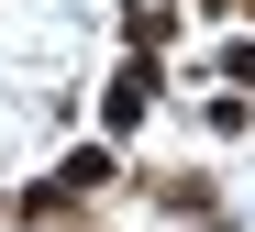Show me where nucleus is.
<instances>
[{
  "label": "nucleus",
  "mask_w": 255,
  "mask_h": 232,
  "mask_svg": "<svg viewBox=\"0 0 255 232\" xmlns=\"http://www.w3.org/2000/svg\"><path fill=\"white\" fill-rule=\"evenodd\" d=\"M233 22H255V0H244V11H233Z\"/></svg>",
  "instance_id": "obj_5"
},
{
  "label": "nucleus",
  "mask_w": 255,
  "mask_h": 232,
  "mask_svg": "<svg viewBox=\"0 0 255 232\" xmlns=\"http://www.w3.org/2000/svg\"><path fill=\"white\" fill-rule=\"evenodd\" d=\"M178 44V0H122V56H166Z\"/></svg>",
  "instance_id": "obj_3"
},
{
  "label": "nucleus",
  "mask_w": 255,
  "mask_h": 232,
  "mask_svg": "<svg viewBox=\"0 0 255 232\" xmlns=\"http://www.w3.org/2000/svg\"><path fill=\"white\" fill-rule=\"evenodd\" d=\"M0 221H11V199H0Z\"/></svg>",
  "instance_id": "obj_6"
},
{
  "label": "nucleus",
  "mask_w": 255,
  "mask_h": 232,
  "mask_svg": "<svg viewBox=\"0 0 255 232\" xmlns=\"http://www.w3.org/2000/svg\"><path fill=\"white\" fill-rule=\"evenodd\" d=\"M211 77H222V88H255V33H233L222 56H211Z\"/></svg>",
  "instance_id": "obj_4"
},
{
  "label": "nucleus",
  "mask_w": 255,
  "mask_h": 232,
  "mask_svg": "<svg viewBox=\"0 0 255 232\" xmlns=\"http://www.w3.org/2000/svg\"><path fill=\"white\" fill-rule=\"evenodd\" d=\"M133 188H144L166 221H189V232H200V221H222V177H211V166H166V177H133Z\"/></svg>",
  "instance_id": "obj_2"
},
{
  "label": "nucleus",
  "mask_w": 255,
  "mask_h": 232,
  "mask_svg": "<svg viewBox=\"0 0 255 232\" xmlns=\"http://www.w3.org/2000/svg\"><path fill=\"white\" fill-rule=\"evenodd\" d=\"M166 100V56H122L111 88H100V144H122V133H144V111Z\"/></svg>",
  "instance_id": "obj_1"
}]
</instances>
